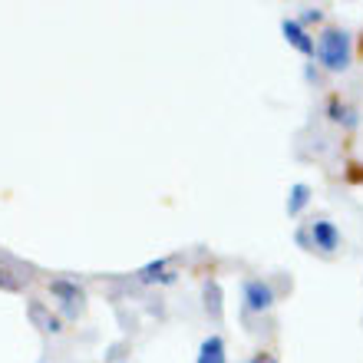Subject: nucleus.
I'll use <instances>...</instances> for the list:
<instances>
[{"label": "nucleus", "mask_w": 363, "mask_h": 363, "mask_svg": "<svg viewBox=\"0 0 363 363\" xmlns=\"http://www.w3.org/2000/svg\"><path fill=\"white\" fill-rule=\"evenodd\" d=\"M317 60H320V67L330 69V73H344L350 67V37H347V30L340 27H327L320 33L314 47Z\"/></svg>", "instance_id": "obj_1"}, {"label": "nucleus", "mask_w": 363, "mask_h": 363, "mask_svg": "<svg viewBox=\"0 0 363 363\" xmlns=\"http://www.w3.org/2000/svg\"><path fill=\"white\" fill-rule=\"evenodd\" d=\"M277 301L274 287L268 284V281H261V277H255V281H245V307H248L251 314H264V311H271Z\"/></svg>", "instance_id": "obj_2"}, {"label": "nucleus", "mask_w": 363, "mask_h": 363, "mask_svg": "<svg viewBox=\"0 0 363 363\" xmlns=\"http://www.w3.org/2000/svg\"><path fill=\"white\" fill-rule=\"evenodd\" d=\"M307 235H311V238H307V241H311V248L324 251V255H334V251L340 248V231H337L334 221H327V218L311 221Z\"/></svg>", "instance_id": "obj_3"}, {"label": "nucleus", "mask_w": 363, "mask_h": 363, "mask_svg": "<svg viewBox=\"0 0 363 363\" xmlns=\"http://www.w3.org/2000/svg\"><path fill=\"white\" fill-rule=\"evenodd\" d=\"M281 33H284V40L297 50V53L314 57V37H311V33L297 23V17H284V20H281Z\"/></svg>", "instance_id": "obj_4"}, {"label": "nucleus", "mask_w": 363, "mask_h": 363, "mask_svg": "<svg viewBox=\"0 0 363 363\" xmlns=\"http://www.w3.org/2000/svg\"><path fill=\"white\" fill-rule=\"evenodd\" d=\"M199 363H228V354H225V340L218 334H211L201 340L199 347Z\"/></svg>", "instance_id": "obj_5"}, {"label": "nucleus", "mask_w": 363, "mask_h": 363, "mask_svg": "<svg viewBox=\"0 0 363 363\" xmlns=\"http://www.w3.org/2000/svg\"><path fill=\"white\" fill-rule=\"evenodd\" d=\"M307 201H311V185H304V182L291 185V191H287V215L297 218V215L307 208Z\"/></svg>", "instance_id": "obj_6"}, {"label": "nucleus", "mask_w": 363, "mask_h": 363, "mask_svg": "<svg viewBox=\"0 0 363 363\" xmlns=\"http://www.w3.org/2000/svg\"><path fill=\"white\" fill-rule=\"evenodd\" d=\"M169 271V261L165 258H155V261H149L145 268H139V281L143 284H162V274Z\"/></svg>", "instance_id": "obj_7"}, {"label": "nucleus", "mask_w": 363, "mask_h": 363, "mask_svg": "<svg viewBox=\"0 0 363 363\" xmlns=\"http://www.w3.org/2000/svg\"><path fill=\"white\" fill-rule=\"evenodd\" d=\"M50 294L63 297V301H83V291L73 281H50Z\"/></svg>", "instance_id": "obj_8"}, {"label": "nucleus", "mask_w": 363, "mask_h": 363, "mask_svg": "<svg viewBox=\"0 0 363 363\" xmlns=\"http://www.w3.org/2000/svg\"><path fill=\"white\" fill-rule=\"evenodd\" d=\"M320 20H324V10H320V7H304V10H301V17H297V23L307 30L311 23H320Z\"/></svg>", "instance_id": "obj_9"}, {"label": "nucleus", "mask_w": 363, "mask_h": 363, "mask_svg": "<svg viewBox=\"0 0 363 363\" xmlns=\"http://www.w3.org/2000/svg\"><path fill=\"white\" fill-rule=\"evenodd\" d=\"M327 116H330V119H334V123H340V119H344L347 116V106L340 103V96H330V99H327Z\"/></svg>", "instance_id": "obj_10"}, {"label": "nucleus", "mask_w": 363, "mask_h": 363, "mask_svg": "<svg viewBox=\"0 0 363 363\" xmlns=\"http://www.w3.org/2000/svg\"><path fill=\"white\" fill-rule=\"evenodd\" d=\"M347 179L354 182V185H360V182H363V165H357V162L347 165Z\"/></svg>", "instance_id": "obj_11"}, {"label": "nucleus", "mask_w": 363, "mask_h": 363, "mask_svg": "<svg viewBox=\"0 0 363 363\" xmlns=\"http://www.w3.org/2000/svg\"><path fill=\"white\" fill-rule=\"evenodd\" d=\"M248 363H277V360H274V357H271V354H258V357H251Z\"/></svg>", "instance_id": "obj_12"}, {"label": "nucleus", "mask_w": 363, "mask_h": 363, "mask_svg": "<svg viewBox=\"0 0 363 363\" xmlns=\"http://www.w3.org/2000/svg\"><path fill=\"white\" fill-rule=\"evenodd\" d=\"M175 281H179V274H175V271H165V274H162V284H165V287L175 284Z\"/></svg>", "instance_id": "obj_13"}]
</instances>
